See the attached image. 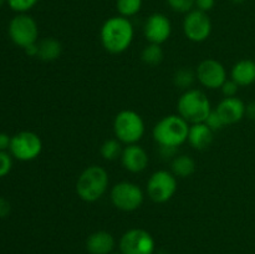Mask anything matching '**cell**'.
I'll use <instances>...</instances> for the list:
<instances>
[{
	"label": "cell",
	"instance_id": "cell-31",
	"mask_svg": "<svg viewBox=\"0 0 255 254\" xmlns=\"http://www.w3.org/2000/svg\"><path fill=\"white\" fill-rule=\"evenodd\" d=\"M11 212V204L7 199L0 197V218H5Z\"/></svg>",
	"mask_w": 255,
	"mask_h": 254
},
{
	"label": "cell",
	"instance_id": "cell-8",
	"mask_svg": "<svg viewBox=\"0 0 255 254\" xmlns=\"http://www.w3.org/2000/svg\"><path fill=\"white\" fill-rule=\"evenodd\" d=\"M146 192L154 203H166L176 194L177 177L166 169L153 172L147 181Z\"/></svg>",
	"mask_w": 255,
	"mask_h": 254
},
{
	"label": "cell",
	"instance_id": "cell-30",
	"mask_svg": "<svg viewBox=\"0 0 255 254\" xmlns=\"http://www.w3.org/2000/svg\"><path fill=\"white\" fill-rule=\"evenodd\" d=\"M214 5H216V0H196L194 2V7L204 12L211 11Z\"/></svg>",
	"mask_w": 255,
	"mask_h": 254
},
{
	"label": "cell",
	"instance_id": "cell-11",
	"mask_svg": "<svg viewBox=\"0 0 255 254\" xmlns=\"http://www.w3.org/2000/svg\"><path fill=\"white\" fill-rule=\"evenodd\" d=\"M212 20L208 12L193 9L187 12L183 19V32L188 40L193 42H203L211 36Z\"/></svg>",
	"mask_w": 255,
	"mask_h": 254
},
{
	"label": "cell",
	"instance_id": "cell-29",
	"mask_svg": "<svg viewBox=\"0 0 255 254\" xmlns=\"http://www.w3.org/2000/svg\"><path fill=\"white\" fill-rule=\"evenodd\" d=\"M239 87L241 86H239L234 80L227 79V81L222 85L221 90L222 94L224 95V97H236L239 91Z\"/></svg>",
	"mask_w": 255,
	"mask_h": 254
},
{
	"label": "cell",
	"instance_id": "cell-20",
	"mask_svg": "<svg viewBox=\"0 0 255 254\" xmlns=\"http://www.w3.org/2000/svg\"><path fill=\"white\" fill-rule=\"evenodd\" d=\"M172 173L177 178H187L196 172V162L188 154H179L172 159Z\"/></svg>",
	"mask_w": 255,
	"mask_h": 254
},
{
	"label": "cell",
	"instance_id": "cell-13",
	"mask_svg": "<svg viewBox=\"0 0 255 254\" xmlns=\"http://www.w3.org/2000/svg\"><path fill=\"white\" fill-rule=\"evenodd\" d=\"M172 34V22L162 12H153L147 17L143 25V35L151 44L162 45Z\"/></svg>",
	"mask_w": 255,
	"mask_h": 254
},
{
	"label": "cell",
	"instance_id": "cell-23",
	"mask_svg": "<svg viewBox=\"0 0 255 254\" xmlns=\"http://www.w3.org/2000/svg\"><path fill=\"white\" fill-rule=\"evenodd\" d=\"M196 80V72L192 71L191 69H187V67H182V69L177 70L173 75V84L179 89L184 90V91L192 89Z\"/></svg>",
	"mask_w": 255,
	"mask_h": 254
},
{
	"label": "cell",
	"instance_id": "cell-17",
	"mask_svg": "<svg viewBox=\"0 0 255 254\" xmlns=\"http://www.w3.org/2000/svg\"><path fill=\"white\" fill-rule=\"evenodd\" d=\"M213 137L214 131H212L204 122H199V124H193L189 126L187 141L194 149L202 151L211 146L213 142Z\"/></svg>",
	"mask_w": 255,
	"mask_h": 254
},
{
	"label": "cell",
	"instance_id": "cell-24",
	"mask_svg": "<svg viewBox=\"0 0 255 254\" xmlns=\"http://www.w3.org/2000/svg\"><path fill=\"white\" fill-rule=\"evenodd\" d=\"M143 5V0H116V9L119 15L132 17L138 14Z\"/></svg>",
	"mask_w": 255,
	"mask_h": 254
},
{
	"label": "cell",
	"instance_id": "cell-1",
	"mask_svg": "<svg viewBox=\"0 0 255 254\" xmlns=\"http://www.w3.org/2000/svg\"><path fill=\"white\" fill-rule=\"evenodd\" d=\"M134 37L133 24L128 17H109L102 24L100 30V39L102 46L110 54H122L131 46Z\"/></svg>",
	"mask_w": 255,
	"mask_h": 254
},
{
	"label": "cell",
	"instance_id": "cell-34",
	"mask_svg": "<svg viewBox=\"0 0 255 254\" xmlns=\"http://www.w3.org/2000/svg\"><path fill=\"white\" fill-rule=\"evenodd\" d=\"M246 116L248 117L249 120L255 121V101L249 102L246 106Z\"/></svg>",
	"mask_w": 255,
	"mask_h": 254
},
{
	"label": "cell",
	"instance_id": "cell-14",
	"mask_svg": "<svg viewBox=\"0 0 255 254\" xmlns=\"http://www.w3.org/2000/svg\"><path fill=\"white\" fill-rule=\"evenodd\" d=\"M121 163L131 173H141L148 167L149 157L146 149L138 143L126 144L121 154Z\"/></svg>",
	"mask_w": 255,
	"mask_h": 254
},
{
	"label": "cell",
	"instance_id": "cell-12",
	"mask_svg": "<svg viewBox=\"0 0 255 254\" xmlns=\"http://www.w3.org/2000/svg\"><path fill=\"white\" fill-rule=\"evenodd\" d=\"M197 80L202 86L208 90L221 89L227 81V70L221 61L214 59H206L201 61L196 70Z\"/></svg>",
	"mask_w": 255,
	"mask_h": 254
},
{
	"label": "cell",
	"instance_id": "cell-36",
	"mask_svg": "<svg viewBox=\"0 0 255 254\" xmlns=\"http://www.w3.org/2000/svg\"><path fill=\"white\" fill-rule=\"evenodd\" d=\"M231 1L236 5H241L243 4V2H246V0H231Z\"/></svg>",
	"mask_w": 255,
	"mask_h": 254
},
{
	"label": "cell",
	"instance_id": "cell-33",
	"mask_svg": "<svg viewBox=\"0 0 255 254\" xmlns=\"http://www.w3.org/2000/svg\"><path fill=\"white\" fill-rule=\"evenodd\" d=\"M159 153L163 158H174L177 153V148H173V147H159Z\"/></svg>",
	"mask_w": 255,
	"mask_h": 254
},
{
	"label": "cell",
	"instance_id": "cell-21",
	"mask_svg": "<svg viewBox=\"0 0 255 254\" xmlns=\"http://www.w3.org/2000/svg\"><path fill=\"white\" fill-rule=\"evenodd\" d=\"M164 59V52L161 45L158 44H151L143 47L141 52V60L148 66H157L161 64Z\"/></svg>",
	"mask_w": 255,
	"mask_h": 254
},
{
	"label": "cell",
	"instance_id": "cell-35",
	"mask_svg": "<svg viewBox=\"0 0 255 254\" xmlns=\"http://www.w3.org/2000/svg\"><path fill=\"white\" fill-rule=\"evenodd\" d=\"M24 50H25V52H26V54L31 57H35V56L37 57V55H39V46H37V42L36 44H32V45H30V46L25 47Z\"/></svg>",
	"mask_w": 255,
	"mask_h": 254
},
{
	"label": "cell",
	"instance_id": "cell-9",
	"mask_svg": "<svg viewBox=\"0 0 255 254\" xmlns=\"http://www.w3.org/2000/svg\"><path fill=\"white\" fill-rule=\"evenodd\" d=\"M119 248L122 254H153L156 242L146 229L132 228L122 234Z\"/></svg>",
	"mask_w": 255,
	"mask_h": 254
},
{
	"label": "cell",
	"instance_id": "cell-7",
	"mask_svg": "<svg viewBox=\"0 0 255 254\" xmlns=\"http://www.w3.org/2000/svg\"><path fill=\"white\" fill-rule=\"evenodd\" d=\"M7 32H9L10 40L16 46L25 49L37 42L39 26H37L36 20L25 12V14H17L10 20Z\"/></svg>",
	"mask_w": 255,
	"mask_h": 254
},
{
	"label": "cell",
	"instance_id": "cell-32",
	"mask_svg": "<svg viewBox=\"0 0 255 254\" xmlns=\"http://www.w3.org/2000/svg\"><path fill=\"white\" fill-rule=\"evenodd\" d=\"M10 143H11V136L7 133H0V151H6L10 148Z\"/></svg>",
	"mask_w": 255,
	"mask_h": 254
},
{
	"label": "cell",
	"instance_id": "cell-38",
	"mask_svg": "<svg viewBox=\"0 0 255 254\" xmlns=\"http://www.w3.org/2000/svg\"><path fill=\"white\" fill-rule=\"evenodd\" d=\"M111 254H122L121 252H119V253H111Z\"/></svg>",
	"mask_w": 255,
	"mask_h": 254
},
{
	"label": "cell",
	"instance_id": "cell-16",
	"mask_svg": "<svg viewBox=\"0 0 255 254\" xmlns=\"http://www.w3.org/2000/svg\"><path fill=\"white\" fill-rule=\"evenodd\" d=\"M85 247L90 254H111L116 247V241L110 232L97 231L87 237Z\"/></svg>",
	"mask_w": 255,
	"mask_h": 254
},
{
	"label": "cell",
	"instance_id": "cell-19",
	"mask_svg": "<svg viewBox=\"0 0 255 254\" xmlns=\"http://www.w3.org/2000/svg\"><path fill=\"white\" fill-rule=\"evenodd\" d=\"M37 46H39V55H37V57L42 60V61H55L62 54L61 42L55 39V37H46V39L41 40V41L37 42Z\"/></svg>",
	"mask_w": 255,
	"mask_h": 254
},
{
	"label": "cell",
	"instance_id": "cell-6",
	"mask_svg": "<svg viewBox=\"0 0 255 254\" xmlns=\"http://www.w3.org/2000/svg\"><path fill=\"white\" fill-rule=\"evenodd\" d=\"M112 204L122 212H134L142 206L144 193L138 184L122 181L115 184L110 192Z\"/></svg>",
	"mask_w": 255,
	"mask_h": 254
},
{
	"label": "cell",
	"instance_id": "cell-15",
	"mask_svg": "<svg viewBox=\"0 0 255 254\" xmlns=\"http://www.w3.org/2000/svg\"><path fill=\"white\" fill-rule=\"evenodd\" d=\"M246 106L247 105L244 104L243 100L239 97H224L214 110L218 112L224 125L229 126V125L238 124L246 117Z\"/></svg>",
	"mask_w": 255,
	"mask_h": 254
},
{
	"label": "cell",
	"instance_id": "cell-22",
	"mask_svg": "<svg viewBox=\"0 0 255 254\" xmlns=\"http://www.w3.org/2000/svg\"><path fill=\"white\" fill-rule=\"evenodd\" d=\"M122 151H124V147L117 138L106 139L100 148L102 158L106 159V161H115L117 158H121Z\"/></svg>",
	"mask_w": 255,
	"mask_h": 254
},
{
	"label": "cell",
	"instance_id": "cell-25",
	"mask_svg": "<svg viewBox=\"0 0 255 254\" xmlns=\"http://www.w3.org/2000/svg\"><path fill=\"white\" fill-rule=\"evenodd\" d=\"M166 2L174 12L186 15L187 12L192 11L194 9L196 0H166Z\"/></svg>",
	"mask_w": 255,
	"mask_h": 254
},
{
	"label": "cell",
	"instance_id": "cell-3",
	"mask_svg": "<svg viewBox=\"0 0 255 254\" xmlns=\"http://www.w3.org/2000/svg\"><path fill=\"white\" fill-rule=\"evenodd\" d=\"M189 126L191 125L179 115H168L154 125L152 136L159 147L178 148L188 139Z\"/></svg>",
	"mask_w": 255,
	"mask_h": 254
},
{
	"label": "cell",
	"instance_id": "cell-5",
	"mask_svg": "<svg viewBox=\"0 0 255 254\" xmlns=\"http://www.w3.org/2000/svg\"><path fill=\"white\" fill-rule=\"evenodd\" d=\"M115 137L121 143H138L144 136L146 125L138 112L133 110H122L114 120Z\"/></svg>",
	"mask_w": 255,
	"mask_h": 254
},
{
	"label": "cell",
	"instance_id": "cell-28",
	"mask_svg": "<svg viewBox=\"0 0 255 254\" xmlns=\"http://www.w3.org/2000/svg\"><path fill=\"white\" fill-rule=\"evenodd\" d=\"M12 167L11 154L7 153L6 151H0V178L6 176Z\"/></svg>",
	"mask_w": 255,
	"mask_h": 254
},
{
	"label": "cell",
	"instance_id": "cell-27",
	"mask_svg": "<svg viewBox=\"0 0 255 254\" xmlns=\"http://www.w3.org/2000/svg\"><path fill=\"white\" fill-rule=\"evenodd\" d=\"M204 124H206L207 126H208L209 128L214 132L218 131V129H222L224 126H226L223 122V120L221 119V116H219L218 112H217L216 110H212V112L208 115V117L206 119Z\"/></svg>",
	"mask_w": 255,
	"mask_h": 254
},
{
	"label": "cell",
	"instance_id": "cell-2",
	"mask_svg": "<svg viewBox=\"0 0 255 254\" xmlns=\"http://www.w3.org/2000/svg\"><path fill=\"white\" fill-rule=\"evenodd\" d=\"M109 173L104 167L92 164L86 167L76 181V193L80 199L94 203L104 197L109 188Z\"/></svg>",
	"mask_w": 255,
	"mask_h": 254
},
{
	"label": "cell",
	"instance_id": "cell-18",
	"mask_svg": "<svg viewBox=\"0 0 255 254\" xmlns=\"http://www.w3.org/2000/svg\"><path fill=\"white\" fill-rule=\"evenodd\" d=\"M231 79L234 80L241 87L251 86L255 82V61L252 59L239 60L233 65Z\"/></svg>",
	"mask_w": 255,
	"mask_h": 254
},
{
	"label": "cell",
	"instance_id": "cell-26",
	"mask_svg": "<svg viewBox=\"0 0 255 254\" xmlns=\"http://www.w3.org/2000/svg\"><path fill=\"white\" fill-rule=\"evenodd\" d=\"M39 0H7V5L12 11L17 14H25L26 11L31 10Z\"/></svg>",
	"mask_w": 255,
	"mask_h": 254
},
{
	"label": "cell",
	"instance_id": "cell-10",
	"mask_svg": "<svg viewBox=\"0 0 255 254\" xmlns=\"http://www.w3.org/2000/svg\"><path fill=\"white\" fill-rule=\"evenodd\" d=\"M9 149L14 158L29 162L40 156L42 151V141L35 132L21 131L11 137Z\"/></svg>",
	"mask_w": 255,
	"mask_h": 254
},
{
	"label": "cell",
	"instance_id": "cell-37",
	"mask_svg": "<svg viewBox=\"0 0 255 254\" xmlns=\"http://www.w3.org/2000/svg\"><path fill=\"white\" fill-rule=\"evenodd\" d=\"M5 2H7V0H0V9H1Z\"/></svg>",
	"mask_w": 255,
	"mask_h": 254
},
{
	"label": "cell",
	"instance_id": "cell-4",
	"mask_svg": "<svg viewBox=\"0 0 255 254\" xmlns=\"http://www.w3.org/2000/svg\"><path fill=\"white\" fill-rule=\"evenodd\" d=\"M178 115L189 125L204 122L212 112V105L207 95L197 89H189L181 95L177 102Z\"/></svg>",
	"mask_w": 255,
	"mask_h": 254
}]
</instances>
